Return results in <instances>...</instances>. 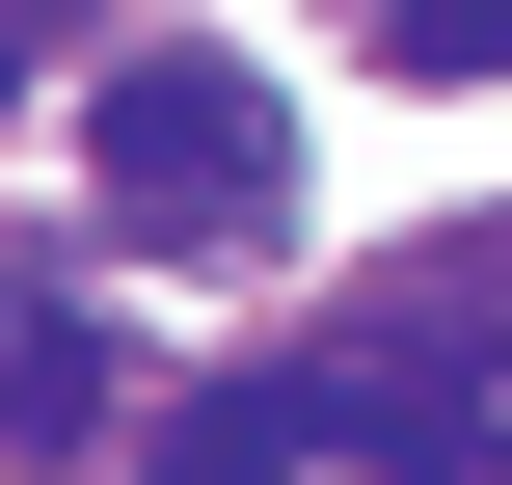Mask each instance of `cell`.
<instances>
[{
    "label": "cell",
    "mask_w": 512,
    "mask_h": 485,
    "mask_svg": "<svg viewBox=\"0 0 512 485\" xmlns=\"http://www.w3.org/2000/svg\"><path fill=\"white\" fill-rule=\"evenodd\" d=\"M81 162H108V216L189 243V270L297 216V108H270L243 54H108V81H81Z\"/></svg>",
    "instance_id": "cell-1"
},
{
    "label": "cell",
    "mask_w": 512,
    "mask_h": 485,
    "mask_svg": "<svg viewBox=\"0 0 512 485\" xmlns=\"http://www.w3.org/2000/svg\"><path fill=\"white\" fill-rule=\"evenodd\" d=\"M135 485H459L351 351H297V378H216V405H162L135 432Z\"/></svg>",
    "instance_id": "cell-2"
},
{
    "label": "cell",
    "mask_w": 512,
    "mask_h": 485,
    "mask_svg": "<svg viewBox=\"0 0 512 485\" xmlns=\"http://www.w3.org/2000/svg\"><path fill=\"white\" fill-rule=\"evenodd\" d=\"M108 432V324L81 297H0V459H81Z\"/></svg>",
    "instance_id": "cell-3"
},
{
    "label": "cell",
    "mask_w": 512,
    "mask_h": 485,
    "mask_svg": "<svg viewBox=\"0 0 512 485\" xmlns=\"http://www.w3.org/2000/svg\"><path fill=\"white\" fill-rule=\"evenodd\" d=\"M378 54H405V81H512V0H405Z\"/></svg>",
    "instance_id": "cell-4"
}]
</instances>
